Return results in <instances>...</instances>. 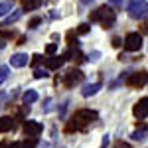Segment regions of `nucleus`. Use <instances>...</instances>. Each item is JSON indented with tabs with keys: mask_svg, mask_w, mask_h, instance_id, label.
Here are the masks:
<instances>
[{
	"mask_svg": "<svg viewBox=\"0 0 148 148\" xmlns=\"http://www.w3.org/2000/svg\"><path fill=\"white\" fill-rule=\"evenodd\" d=\"M97 116H99V114L95 113V111H91V109H79V111H75V114L71 116V121H69L67 126H65V132L85 130L93 121H97Z\"/></svg>",
	"mask_w": 148,
	"mask_h": 148,
	"instance_id": "nucleus-1",
	"label": "nucleus"
},
{
	"mask_svg": "<svg viewBox=\"0 0 148 148\" xmlns=\"http://www.w3.org/2000/svg\"><path fill=\"white\" fill-rule=\"evenodd\" d=\"M91 22H101L103 28H111L116 20V12L111 8V6H101V8H97V10L91 12Z\"/></svg>",
	"mask_w": 148,
	"mask_h": 148,
	"instance_id": "nucleus-2",
	"label": "nucleus"
},
{
	"mask_svg": "<svg viewBox=\"0 0 148 148\" xmlns=\"http://www.w3.org/2000/svg\"><path fill=\"white\" fill-rule=\"evenodd\" d=\"M128 14L132 18H136V20H142L144 16H148V2L146 0H130Z\"/></svg>",
	"mask_w": 148,
	"mask_h": 148,
	"instance_id": "nucleus-3",
	"label": "nucleus"
},
{
	"mask_svg": "<svg viewBox=\"0 0 148 148\" xmlns=\"http://www.w3.org/2000/svg\"><path fill=\"white\" fill-rule=\"evenodd\" d=\"M142 47V34L138 32H130L125 38V49L126 51H138Z\"/></svg>",
	"mask_w": 148,
	"mask_h": 148,
	"instance_id": "nucleus-4",
	"label": "nucleus"
},
{
	"mask_svg": "<svg viewBox=\"0 0 148 148\" xmlns=\"http://www.w3.org/2000/svg\"><path fill=\"white\" fill-rule=\"evenodd\" d=\"M146 81H148L146 71H136V73H130V75L126 77V85L132 87V89H138V87L146 85Z\"/></svg>",
	"mask_w": 148,
	"mask_h": 148,
	"instance_id": "nucleus-5",
	"label": "nucleus"
},
{
	"mask_svg": "<svg viewBox=\"0 0 148 148\" xmlns=\"http://www.w3.org/2000/svg\"><path fill=\"white\" fill-rule=\"evenodd\" d=\"M81 81H83V71L81 69H71V71L65 73V77H63V87L71 89V87L79 85Z\"/></svg>",
	"mask_w": 148,
	"mask_h": 148,
	"instance_id": "nucleus-6",
	"label": "nucleus"
},
{
	"mask_svg": "<svg viewBox=\"0 0 148 148\" xmlns=\"http://www.w3.org/2000/svg\"><path fill=\"white\" fill-rule=\"evenodd\" d=\"M42 130H44V126L40 125L38 121H28L26 125H24V134L30 138H38L42 134Z\"/></svg>",
	"mask_w": 148,
	"mask_h": 148,
	"instance_id": "nucleus-7",
	"label": "nucleus"
},
{
	"mask_svg": "<svg viewBox=\"0 0 148 148\" xmlns=\"http://www.w3.org/2000/svg\"><path fill=\"white\" fill-rule=\"evenodd\" d=\"M132 113H134V116H136L138 121L146 119V116H148V97H144V99H140V101H138L136 105H134Z\"/></svg>",
	"mask_w": 148,
	"mask_h": 148,
	"instance_id": "nucleus-8",
	"label": "nucleus"
},
{
	"mask_svg": "<svg viewBox=\"0 0 148 148\" xmlns=\"http://www.w3.org/2000/svg\"><path fill=\"white\" fill-rule=\"evenodd\" d=\"M44 63H46V69L56 71V69H59L63 63H65V56H49Z\"/></svg>",
	"mask_w": 148,
	"mask_h": 148,
	"instance_id": "nucleus-9",
	"label": "nucleus"
},
{
	"mask_svg": "<svg viewBox=\"0 0 148 148\" xmlns=\"http://www.w3.org/2000/svg\"><path fill=\"white\" fill-rule=\"evenodd\" d=\"M28 63H30V59H28L26 53H14V56L10 57L12 67H24V65H28Z\"/></svg>",
	"mask_w": 148,
	"mask_h": 148,
	"instance_id": "nucleus-10",
	"label": "nucleus"
},
{
	"mask_svg": "<svg viewBox=\"0 0 148 148\" xmlns=\"http://www.w3.org/2000/svg\"><path fill=\"white\" fill-rule=\"evenodd\" d=\"M99 89H101V83H89V85H85V87L81 89V95H83V97H91V95H95Z\"/></svg>",
	"mask_w": 148,
	"mask_h": 148,
	"instance_id": "nucleus-11",
	"label": "nucleus"
},
{
	"mask_svg": "<svg viewBox=\"0 0 148 148\" xmlns=\"http://www.w3.org/2000/svg\"><path fill=\"white\" fill-rule=\"evenodd\" d=\"M12 128H14L12 116H0V134H2V132H8Z\"/></svg>",
	"mask_w": 148,
	"mask_h": 148,
	"instance_id": "nucleus-12",
	"label": "nucleus"
},
{
	"mask_svg": "<svg viewBox=\"0 0 148 148\" xmlns=\"http://www.w3.org/2000/svg\"><path fill=\"white\" fill-rule=\"evenodd\" d=\"M130 136H132V140H144V138H146V125H144V123H140L138 128L130 134Z\"/></svg>",
	"mask_w": 148,
	"mask_h": 148,
	"instance_id": "nucleus-13",
	"label": "nucleus"
},
{
	"mask_svg": "<svg viewBox=\"0 0 148 148\" xmlns=\"http://www.w3.org/2000/svg\"><path fill=\"white\" fill-rule=\"evenodd\" d=\"M22 101H24V105H32V103L38 101V93H36L34 89H28V91L22 95Z\"/></svg>",
	"mask_w": 148,
	"mask_h": 148,
	"instance_id": "nucleus-14",
	"label": "nucleus"
},
{
	"mask_svg": "<svg viewBox=\"0 0 148 148\" xmlns=\"http://www.w3.org/2000/svg\"><path fill=\"white\" fill-rule=\"evenodd\" d=\"M20 18H22V10H16L14 14H10L8 18H4V20H2V26H10V24L18 22Z\"/></svg>",
	"mask_w": 148,
	"mask_h": 148,
	"instance_id": "nucleus-15",
	"label": "nucleus"
},
{
	"mask_svg": "<svg viewBox=\"0 0 148 148\" xmlns=\"http://www.w3.org/2000/svg\"><path fill=\"white\" fill-rule=\"evenodd\" d=\"M42 6V0H26L24 2V10H36Z\"/></svg>",
	"mask_w": 148,
	"mask_h": 148,
	"instance_id": "nucleus-16",
	"label": "nucleus"
},
{
	"mask_svg": "<svg viewBox=\"0 0 148 148\" xmlns=\"http://www.w3.org/2000/svg\"><path fill=\"white\" fill-rule=\"evenodd\" d=\"M38 138H26L24 142H20V148H36Z\"/></svg>",
	"mask_w": 148,
	"mask_h": 148,
	"instance_id": "nucleus-17",
	"label": "nucleus"
},
{
	"mask_svg": "<svg viewBox=\"0 0 148 148\" xmlns=\"http://www.w3.org/2000/svg\"><path fill=\"white\" fill-rule=\"evenodd\" d=\"M12 12V2H0V16H6Z\"/></svg>",
	"mask_w": 148,
	"mask_h": 148,
	"instance_id": "nucleus-18",
	"label": "nucleus"
},
{
	"mask_svg": "<svg viewBox=\"0 0 148 148\" xmlns=\"http://www.w3.org/2000/svg\"><path fill=\"white\" fill-rule=\"evenodd\" d=\"M12 38H16L14 30H0V40H12Z\"/></svg>",
	"mask_w": 148,
	"mask_h": 148,
	"instance_id": "nucleus-19",
	"label": "nucleus"
},
{
	"mask_svg": "<svg viewBox=\"0 0 148 148\" xmlns=\"http://www.w3.org/2000/svg\"><path fill=\"white\" fill-rule=\"evenodd\" d=\"M42 61H44V56H40V53H34V56H32V59H30V65H32V67H38Z\"/></svg>",
	"mask_w": 148,
	"mask_h": 148,
	"instance_id": "nucleus-20",
	"label": "nucleus"
},
{
	"mask_svg": "<svg viewBox=\"0 0 148 148\" xmlns=\"http://www.w3.org/2000/svg\"><path fill=\"white\" fill-rule=\"evenodd\" d=\"M28 113H30V105H24L22 109H18V111H16V119H24Z\"/></svg>",
	"mask_w": 148,
	"mask_h": 148,
	"instance_id": "nucleus-21",
	"label": "nucleus"
},
{
	"mask_svg": "<svg viewBox=\"0 0 148 148\" xmlns=\"http://www.w3.org/2000/svg\"><path fill=\"white\" fill-rule=\"evenodd\" d=\"M40 24H42V18H40V16H34V18L28 22V28H30V30H36Z\"/></svg>",
	"mask_w": 148,
	"mask_h": 148,
	"instance_id": "nucleus-22",
	"label": "nucleus"
},
{
	"mask_svg": "<svg viewBox=\"0 0 148 148\" xmlns=\"http://www.w3.org/2000/svg\"><path fill=\"white\" fill-rule=\"evenodd\" d=\"M47 71H49V69H36V71H34V77H36V79H44V77L49 75Z\"/></svg>",
	"mask_w": 148,
	"mask_h": 148,
	"instance_id": "nucleus-23",
	"label": "nucleus"
},
{
	"mask_svg": "<svg viewBox=\"0 0 148 148\" xmlns=\"http://www.w3.org/2000/svg\"><path fill=\"white\" fill-rule=\"evenodd\" d=\"M6 79H8V67H6V65H2V67H0V85H2Z\"/></svg>",
	"mask_w": 148,
	"mask_h": 148,
	"instance_id": "nucleus-24",
	"label": "nucleus"
},
{
	"mask_svg": "<svg viewBox=\"0 0 148 148\" xmlns=\"http://www.w3.org/2000/svg\"><path fill=\"white\" fill-rule=\"evenodd\" d=\"M89 30H91V26H89V24H81L79 28H77V34L85 36V34H89Z\"/></svg>",
	"mask_w": 148,
	"mask_h": 148,
	"instance_id": "nucleus-25",
	"label": "nucleus"
},
{
	"mask_svg": "<svg viewBox=\"0 0 148 148\" xmlns=\"http://www.w3.org/2000/svg\"><path fill=\"white\" fill-rule=\"evenodd\" d=\"M99 59H101V51H91V53L87 56V61H93V63L99 61Z\"/></svg>",
	"mask_w": 148,
	"mask_h": 148,
	"instance_id": "nucleus-26",
	"label": "nucleus"
},
{
	"mask_svg": "<svg viewBox=\"0 0 148 148\" xmlns=\"http://www.w3.org/2000/svg\"><path fill=\"white\" fill-rule=\"evenodd\" d=\"M56 51H57V44H49V46L46 47V53H47V56H56Z\"/></svg>",
	"mask_w": 148,
	"mask_h": 148,
	"instance_id": "nucleus-27",
	"label": "nucleus"
},
{
	"mask_svg": "<svg viewBox=\"0 0 148 148\" xmlns=\"http://www.w3.org/2000/svg\"><path fill=\"white\" fill-rule=\"evenodd\" d=\"M44 111H46V113L51 111V99H46V101H44Z\"/></svg>",
	"mask_w": 148,
	"mask_h": 148,
	"instance_id": "nucleus-28",
	"label": "nucleus"
},
{
	"mask_svg": "<svg viewBox=\"0 0 148 148\" xmlns=\"http://www.w3.org/2000/svg\"><path fill=\"white\" fill-rule=\"evenodd\" d=\"M114 148H130V146H128L126 142H123V140H119V142L114 144Z\"/></svg>",
	"mask_w": 148,
	"mask_h": 148,
	"instance_id": "nucleus-29",
	"label": "nucleus"
},
{
	"mask_svg": "<svg viewBox=\"0 0 148 148\" xmlns=\"http://www.w3.org/2000/svg\"><path fill=\"white\" fill-rule=\"evenodd\" d=\"M113 46H114V47L121 46V38H113Z\"/></svg>",
	"mask_w": 148,
	"mask_h": 148,
	"instance_id": "nucleus-30",
	"label": "nucleus"
},
{
	"mask_svg": "<svg viewBox=\"0 0 148 148\" xmlns=\"http://www.w3.org/2000/svg\"><path fill=\"white\" fill-rule=\"evenodd\" d=\"M6 99H8V95H6V93H0V105L6 101Z\"/></svg>",
	"mask_w": 148,
	"mask_h": 148,
	"instance_id": "nucleus-31",
	"label": "nucleus"
},
{
	"mask_svg": "<svg viewBox=\"0 0 148 148\" xmlns=\"http://www.w3.org/2000/svg\"><path fill=\"white\" fill-rule=\"evenodd\" d=\"M6 148H20V142H12V144H8Z\"/></svg>",
	"mask_w": 148,
	"mask_h": 148,
	"instance_id": "nucleus-32",
	"label": "nucleus"
},
{
	"mask_svg": "<svg viewBox=\"0 0 148 148\" xmlns=\"http://www.w3.org/2000/svg\"><path fill=\"white\" fill-rule=\"evenodd\" d=\"M111 4H113V6H121V4H123V0H111Z\"/></svg>",
	"mask_w": 148,
	"mask_h": 148,
	"instance_id": "nucleus-33",
	"label": "nucleus"
},
{
	"mask_svg": "<svg viewBox=\"0 0 148 148\" xmlns=\"http://www.w3.org/2000/svg\"><path fill=\"white\" fill-rule=\"evenodd\" d=\"M142 34H148V22L142 26Z\"/></svg>",
	"mask_w": 148,
	"mask_h": 148,
	"instance_id": "nucleus-34",
	"label": "nucleus"
},
{
	"mask_svg": "<svg viewBox=\"0 0 148 148\" xmlns=\"http://www.w3.org/2000/svg\"><path fill=\"white\" fill-rule=\"evenodd\" d=\"M4 47H6V42H2V40H0V51H2Z\"/></svg>",
	"mask_w": 148,
	"mask_h": 148,
	"instance_id": "nucleus-35",
	"label": "nucleus"
},
{
	"mask_svg": "<svg viewBox=\"0 0 148 148\" xmlns=\"http://www.w3.org/2000/svg\"><path fill=\"white\" fill-rule=\"evenodd\" d=\"M93 0H81V4H85V6H87V4H91Z\"/></svg>",
	"mask_w": 148,
	"mask_h": 148,
	"instance_id": "nucleus-36",
	"label": "nucleus"
}]
</instances>
